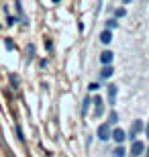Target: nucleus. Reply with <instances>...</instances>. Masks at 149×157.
Segmentation results:
<instances>
[{
	"instance_id": "obj_13",
	"label": "nucleus",
	"mask_w": 149,
	"mask_h": 157,
	"mask_svg": "<svg viewBox=\"0 0 149 157\" xmlns=\"http://www.w3.org/2000/svg\"><path fill=\"white\" fill-rule=\"evenodd\" d=\"M90 104H92V98H90V96H86V98H84V106H82V114H86V110H88V106H90Z\"/></svg>"
},
{
	"instance_id": "obj_23",
	"label": "nucleus",
	"mask_w": 149,
	"mask_h": 157,
	"mask_svg": "<svg viewBox=\"0 0 149 157\" xmlns=\"http://www.w3.org/2000/svg\"><path fill=\"white\" fill-rule=\"evenodd\" d=\"M123 2H125V4H129V2H131V0H123Z\"/></svg>"
},
{
	"instance_id": "obj_9",
	"label": "nucleus",
	"mask_w": 149,
	"mask_h": 157,
	"mask_svg": "<svg viewBox=\"0 0 149 157\" xmlns=\"http://www.w3.org/2000/svg\"><path fill=\"white\" fill-rule=\"evenodd\" d=\"M100 41H102V43H104V45H108V43H110V41H112V33H110V31H108V29H104V31H102V33H100Z\"/></svg>"
},
{
	"instance_id": "obj_10",
	"label": "nucleus",
	"mask_w": 149,
	"mask_h": 157,
	"mask_svg": "<svg viewBox=\"0 0 149 157\" xmlns=\"http://www.w3.org/2000/svg\"><path fill=\"white\" fill-rule=\"evenodd\" d=\"M112 157H127V149H125L123 145H118V147L112 151Z\"/></svg>"
},
{
	"instance_id": "obj_19",
	"label": "nucleus",
	"mask_w": 149,
	"mask_h": 157,
	"mask_svg": "<svg viewBox=\"0 0 149 157\" xmlns=\"http://www.w3.org/2000/svg\"><path fill=\"white\" fill-rule=\"evenodd\" d=\"M100 86L98 84H90V86H88V90H90V92H96V90H98Z\"/></svg>"
},
{
	"instance_id": "obj_6",
	"label": "nucleus",
	"mask_w": 149,
	"mask_h": 157,
	"mask_svg": "<svg viewBox=\"0 0 149 157\" xmlns=\"http://www.w3.org/2000/svg\"><path fill=\"white\" fill-rule=\"evenodd\" d=\"M110 61H112V51H102L100 63H102V65H110Z\"/></svg>"
},
{
	"instance_id": "obj_25",
	"label": "nucleus",
	"mask_w": 149,
	"mask_h": 157,
	"mask_svg": "<svg viewBox=\"0 0 149 157\" xmlns=\"http://www.w3.org/2000/svg\"><path fill=\"white\" fill-rule=\"evenodd\" d=\"M0 29H2V25H0Z\"/></svg>"
},
{
	"instance_id": "obj_1",
	"label": "nucleus",
	"mask_w": 149,
	"mask_h": 157,
	"mask_svg": "<svg viewBox=\"0 0 149 157\" xmlns=\"http://www.w3.org/2000/svg\"><path fill=\"white\" fill-rule=\"evenodd\" d=\"M145 129V124H143V120H135L133 124H131V129H129V133H127V139L129 141H137V135L141 133Z\"/></svg>"
},
{
	"instance_id": "obj_5",
	"label": "nucleus",
	"mask_w": 149,
	"mask_h": 157,
	"mask_svg": "<svg viewBox=\"0 0 149 157\" xmlns=\"http://www.w3.org/2000/svg\"><path fill=\"white\" fill-rule=\"evenodd\" d=\"M116 92H118V88H116L114 84H110V86H108V104H110V106L116 104Z\"/></svg>"
},
{
	"instance_id": "obj_3",
	"label": "nucleus",
	"mask_w": 149,
	"mask_h": 157,
	"mask_svg": "<svg viewBox=\"0 0 149 157\" xmlns=\"http://www.w3.org/2000/svg\"><path fill=\"white\" fill-rule=\"evenodd\" d=\"M141 153H145V143L143 141H133V145H131V157H139Z\"/></svg>"
},
{
	"instance_id": "obj_4",
	"label": "nucleus",
	"mask_w": 149,
	"mask_h": 157,
	"mask_svg": "<svg viewBox=\"0 0 149 157\" xmlns=\"http://www.w3.org/2000/svg\"><path fill=\"white\" fill-rule=\"evenodd\" d=\"M110 139H112L114 143H118V145H123V143L127 141V133H125L123 129H114V131H112V135H110Z\"/></svg>"
},
{
	"instance_id": "obj_11",
	"label": "nucleus",
	"mask_w": 149,
	"mask_h": 157,
	"mask_svg": "<svg viewBox=\"0 0 149 157\" xmlns=\"http://www.w3.org/2000/svg\"><path fill=\"white\" fill-rule=\"evenodd\" d=\"M106 122H108L110 126H112V124H116V122H118V114H116V112L112 110V112L108 114V120H106Z\"/></svg>"
},
{
	"instance_id": "obj_24",
	"label": "nucleus",
	"mask_w": 149,
	"mask_h": 157,
	"mask_svg": "<svg viewBox=\"0 0 149 157\" xmlns=\"http://www.w3.org/2000/svg\"><path fill=\"white\" fill-rule=\"evenodd\" d=\"M53 2H61V0H53Z\"/></svg>"
},
{
	"instance_id": "obj_22",
	"label": "nucleus",
	"mask_w": 149,
	"mask_h": 157,
	"mask_svg": "<svg viewBox=\"0 0 149 157\" xmlns=\"http://www.w3.org/2000/svg\"><path fill=\"white\" fill-rule=\"evenodd\" d=\"M145 157H149V147H147V149H145Z\"/></svg>"
},
{
	"instance_id": "obj_17",
	"label": "nucleus",
	"mask_w": 149,
	"mask_h": 157,
	"mask_svg": "<svg viewBox=\"0 0 149 157\" xmlns=\"http://www.w3.org/2000/svg\"><path fill=\"white\" fill-rule=\"evenodd\" d=\"M14 23H18V18H16V16H8V18H6V25H8V27H12Z\"/></svg>"
},
{
	"instance_id": "obj_16",
	"label": "nucleus",
	"mask_w": 149,
	"mask_h": 157,
	"mask_svg": "<svg viewBox=\"0 0 149 157\" xmlns=\"http://www.w3.org/2000/svg\"><path fill=\"white\" fill-rule=\"evenodd\" d=\"M114 14H116L118 18H123V16L127 14V10H125V8H116V10H114Z\"/></svg>"
},
{
	"instance_id": "obj_7",
	"label": "nucleus",
	"mask_w": 149,
	"mask_h": 157,
	"mask_svg": "<svg viewBox=\"0 0 149 157\" xmlns=\"http://www.w3.org/2000/svg\"><path fill=\"white\" fill-rule=\"evenodd\" d=\"M92 102L96 104V108H94V117H100V114H102V108H104V102H102V98H98V96H96Z\"/></svg>"
},
{
	"instance_id": "obj_20",
	"label": "nucleus",
	"mask_w": 149,
	"mask_h": 157,
	"mask_svg": "<svg viewBox=\"0 0 149 157\" xmlns=\"http://www.w3.org/2000/svg\"><path fill=\"white\" fill-rule=\"evenodd\" d=\"M45 49H47V51H51V49H53V43H51L49 39L45 41Z\"/></svg>"
},
{
	"instance_id": "obj_18",
	"label": "nucleus",
	"mask_w": 149,
	"mask_h": 157,
	"mask_svg": "<svg viewBox=\"0 0 149 157\" xmlns=\"http://www.w3.org/2000/svg\"><path fill=\"white\" fill-rule=\"evenodd\" d=\"M16 137H18V141H25V137H23V129H21V124H16Z\"/></svg>"
},
{
	"instance_id": "obj_2",
	"label": "nucleus",
	"mask_w": 149,
	"mask_h": 157,
	"mask_svg": "<svg viewBox=\"0 0 149 157\" xmlns=\"http://www.w3.org/2000/svg\"><path fill=\"white\" fill-rule=\"evenodd\" d=\"M110 135H112V131H110V124H108V122H104V124L98 126V139L100 141H108Z\"/></svg>"
},
{
	"instance_id": "obj_8",
	"label": "nucleus",
	"mask_w": 149,
	"mask_h": 157,
	"mask_svg": "<svg viewBox=\"0 0 149 157\" xmlns=\"http://www.w3.org/2000/svg\"><path fill=\"white\" fill-rule=\"evenodd\" d=\"M112 74H114V70H112L110 65H104V67H102V72H100V80L104 82V80H108V78H110Z\"/></svg>"
},
{
	"instance_id": "obj_14",
	"label": "nucleus",
	"mask_w": 149,
	"mask_h": 157,
	"mask_svg": "<svg viewBox=\"0 0 149 157\" xmlns=\"http://www.w3.org/2000/svg\"><path fill=\"white\" fill-rule=\"evenodd\" d=\"M4 47H6L8 51H14V43H12V39L6 37V39H4Z\"/></svg>"
},
{
	"instance_id": "obj_15",
	"label": "nucleus",
	"mask_w": 149,
	"mask_h": 157,
	"mask_svg": "<svg viewBox=\"0 0 149 157\" xmlns=\"http://www.w3.org/2000/svg\"><path fill=\"white\" fill-rule=\"evenodd\" d=\"M8 80H10V84H12V88H18V76H14V74H10V76H8Z\"/></svg>"
},
{
	"instance_id": "obj_21",
	"label": "nucleus",
	"mask_w": 149,
	"mask_h": 157,
	"mask_svg": "<svg viewBox=\"0 0 149 157\" xmlns=\"http://www.w3.org/2000/svg\"><path fill=\"white\" fill-rule=\"evenodd\" d=\"M145 137H147V139H149V122H147V124H145Z\"/></svg>"
},
{
	"instance_id": "obj_12",
	"label": "nucleus",
	"mask_w": 149,
	"mask_h": 157,
	"mask_svg": "<svg viewBox=\"0 0 149 157\" xmlns=\"http://www.w3.org/2000/svg\"><path fill=\"white\" fill-rule=\"evenodd\" d=\"M116 27H118L116 18H108V21H106V29H108V31H110V29H116Z\"/></svg>"
}]
</instances>
